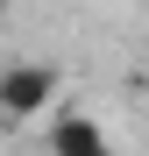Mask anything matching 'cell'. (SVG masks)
Instances as JSON below:
<instances>
[{"label": "cell", "instance_id": "cell-2", "mask_svg": "<svg viewBox=\"0 0 149 156\" xmlns=\"http://www.w3.org/2000/svg\"><path fill=\"white\" fill-rule=\"evenodd\" d=\"M43 142H50V156H114V135H107L92 114H78V107L50 114V121H43Z\"/></svg>", "mask_w": 149, "mask_h": 156}, {"label": "cell", "instance_id": "cell-1", "mask_svg": "<svg viewBox=\"0 0 149 156\" xmlns=\"http://www.w3.org/2000/svg\"><path fill=\"white\" fill-rule=\"evenodd\" d=\"M64 114V71L57 64H7L0 71V121L7 128H43Z\"/></svg>", "mask_w": 149, "mask_h": 156}]
</instances>
